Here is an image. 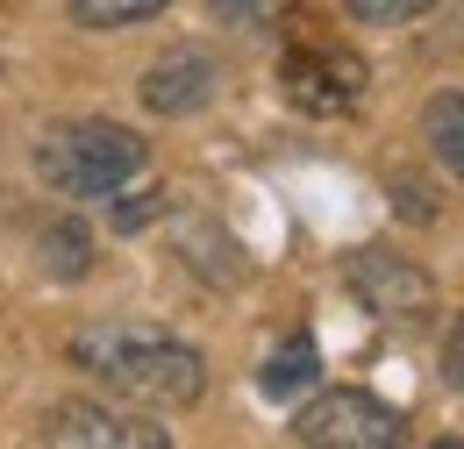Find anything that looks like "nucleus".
<instances>
[{"label":"nucleus","instance_id":"obj_7","mask_svg":"<svg viewBox=\"0 0 464 449\" xmlns=\"http://www.w3.org/2000/svg\"><path fill=\"white\" fill-rule=\"evenodd\" d=\"M215 86H222V64L208 51H165L143 79H136V100L150 114H165V121H179V114H200L208 100H215Z\"/></svg>","mask_w":464,"mask_h":449},{"label":"nucleus","instance_id":"obj_14","mask_svg":"<svg viewBox=\"0 0 464 449\" xmlns=\"http://www.w3.org/2000/svg\"><path fill=\"white\" fill-rule=\"evenodd\" d=\"M272 7H279V0H208V14H215V22H229V29H250V22H257V14H272Z\"/></svg>","mask_w":464,"mask_h":449},{"label":"nucleus","instance_id":"obj_12","mask_svg":"<svg viewBox=\"0 0 464 449\" xmlns=\"http://www.w3.org/2000/svg\"><path fill=\"white\" fill-rule=\"evenodd\" d=\"M64 7H72L79 29H129V22H150L172 0H64Z\"/></svg>","mask_w":464,"mask_h":449},{"label":"nucleus","instance_id":"obj_1","mask_svg":"<svg viewBox=\"0 0 464 449\" xmlns=\"http://www.w3.org/2000/svg\"><path fill=\"white\" fill-rule=\"evenodd\" d=\"M72 364H86L101 386L129 406H193L208 393V357L193 342L165 336V329H143V321H101V329H79L72 336Z\"/></svg>","mask_w":464,"mask_h":449},{"label":"nucleus","instance_id":"obj_16","mask_svg":"<svg viewBox=\"0 0 464 449\" xmlns=\"http://www.w3.org/2000/svg\"><path fill=\"white\" fill-rule=\"evenodd\" d=\"M443 364H450V378L464 386V314H458V329H450V349H443Z\"/></svg>","mask_w":464,"mask_h":449},{"label":"nucleus","instance_id":"obj_4","mask_svg":"<svg viewBox=\"0 0 464 449\" xmlns=\"http://www.w3.org/2000/svg\"><path fill=\"white\" fill-rule=\"evenodd\" d=\"M44 449H172V435L150 421V406H108V399H58L36 421Z\"/></svg>","mask_w":464,"mask_h":449},{"label":"nucleus","instance_id":"obj_10","mask_svg":"<svg viewBox=\"0 0 464 449\" xmlns=\"http://www.w3.org/2000/svg\"><path fill=\"white\" fill-rule=\"evenodd\" d=\"M421 136H429V150H436V165L464 178V93H436L429 114H421Z\"/></svg>","mask_w":464,"mask_h":449},{"label":"nucleus","instance_id":"obj_11","mask_svg":"<svg viewBox=\"0 0 464 449\" xmlns=\"http://www.w3.org/2000/svg\"><path fill=\"white\" fill-rule=\"evenodd\" d=\"M44 257H51V279H86L93 272V235H86V222H51L44 228Z\"/></svg>","mask_w":464,"mask_h":449},{"label":"nucleus","instance_id":"obj_5","mask_svg":"<svg viewBox=\"0 0 464 449\" xmlns=\"http://www.w3.org/2000/svg\"><path fill=\"white\" fill-rule=\"evenodd\" d=\"M279 86L300 114H350L357 93H364V57L343 51V43H286L279 57Z\"/></svg>","mask_w":464,"mask_h":449},{"label":"nucleus","instance_id":"obj_9","mask_svg":"<svg viewBox=\"0 0 464 449\" xmlns=\"http://www.w3.org/2000/svg\"><path fill=\"white\" fill-rule=\"evenodd\" d=\"M314 378H322V349H314V336H286L272 357H265L257 393H265V399H293V393H314Z\"/></svg>","mask_w":464,"mask_h":449},{"label":"nucleus","instance_id":"obj_8","mask_svg":"<svg viewBox=\"0 0 464 449\" xmlns=\"http://www.w3.org/2000/svg\"><path fill=\"white\" fill-rule=\"evenodd\" d=\"M179 250H186V264H193V272H208L215 285H243V272H250V264H243V250H236V235L222 222H200V215H186V222H179Z\"/></svg>","mask_w":464,"mask_h":449},{"label":"nucleus","instance_id":"obj_2","mask_svg":"<svg viewBox=\"0 0 464 449\" xmlns=\"http://www.w3.org/2000/svg\"><path fill=\"white\" fill-rule=\"evenodd\" d=\"M36 171L64 200H108V193H121L143 171V136L129 121H108V114H72V121L44 129Z\"/></svg>","mask_w":464,"mask_h":449},{"label":"nucleus","instance_id":"obj_13","mask_svg":"<svg viewBox=\"0 0 464 449\" xmlns=\"http://www.w3.org/2000/svg\"><path fill=\"white\" fill-rule=\"evenodd\" d=\"M436 0H343L350 22H364V29H401V22H414V14H429Z\"/></svg>","mask_w":464,"mask_h":449},{"label":"nucleus","instance_id":"obj_6","mask_svg":"<svg viewBox=\"0 0 464 449\" xmlns=\"http://www.w3.org/2000/svg\"><path fill=\"white\" fill-rule=\"evenodd\" d=\"M350 300L379 321H429L436 314V279L414 264V257H393V250H357L343 264Z\"/></svg>","mask_w":464,"mask_h":449},{"label":"nucleus","instance_id":"obj_3","mask_svg":"<svg viewBox=\"0 0 464 449\" xmlns=\"http://www.w3.org/2000/svg\"><path fill=\"white\" fill-rule=\"evenodd\" d=\"M407 435L401 406H386L364 386H329L293 414V443L307 449H393Z\"/></svg>","mask_w":464,"mask_h":449},{"label":"nucleus","instance_id":"obj_15","mask_svg":"<svg viewBox=\"0 0 464 449\" xmlns=\"http://www.w3.org/2000/svg\"><path fill=\"white\" fill-rule=\"evenodd\" d=\"M150 215H158V193H136V200H121V207H115V228H143Z\"/></svg>","mask_w":464,"mask_h":449}]
</instances>
